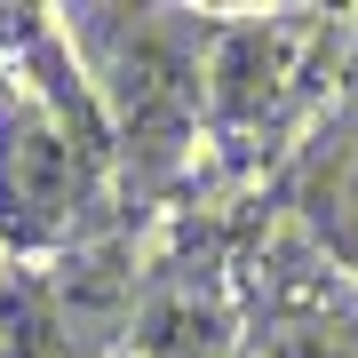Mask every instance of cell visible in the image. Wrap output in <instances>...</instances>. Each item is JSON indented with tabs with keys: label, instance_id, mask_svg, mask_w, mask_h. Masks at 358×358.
I'll use <instances>...</instances> for the list:
<instances>
[{
	"label": "cell",
	"instance_id": "obj_4",
	"mask_svg": "<svg viewBox=\"0 0 358 358\" xmlns=\"http://www.w3.org/2000/svg\"><path fill=\"white\" fill-rule=\"evenodd\" d=\"M255 358H358V343H350L343 327H319V319H310V327H279V334H263Z\"/></svg>",
	"mask_w": 358,
	"mask_h": 358
},
{
	"label": "cell",
	"instance_id": "obj_2",
	"mask_svg": "<svg viewBox=\"0 0 358 358\" xmlns=\"http://www.w3.org/2000/svg\"><path fill=\"white\" fill-rule=\"evenodd\" d=\"M112 16L120 24H96V40H103L120 120H128V136L167 152L183 136V120H192V103H199V56L167 16H128V8H112Z\"/></svg>",
	"mask_w": 358,
	"mask_h": 358
},
{
	"label": "cell",
	"instance_id": "obj_1",
	"mask_svg": "<svg viewBox=\"0 0 358 358\" xmlns=\"http://www.w3.org/2000/svg\"><path fill=\"white\" fill-rule=\"evenodd\" d=\"M96 199V136L64 103V88H16L0 103V231L8 239H64Z\"/></svg>",
	"mask_w": 358,
	"mask_h": 358
},
{
	"label": "cell",
	"instance_id": "obj_3",
	"mask_svg": "<svg viewBox=\"0 0 358 358\" xmlns=\"http://www.w3.org/2000/svg\"><path fill=\"white\" fill-rule=\"evenodd\" d=\"M128 358H231V310H223L215 279H199V271L159 279L136 310Z\"/></svg>",
	"mask_w": 358,
	"mask_h": 358
}]
</instances>
